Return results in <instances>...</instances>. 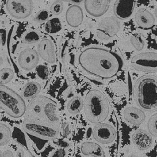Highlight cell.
I'll use <instances>...</instances> for the list:
<instances>
[{
	"label": "cell",
	"instance_id": "obj_1",
	"mask_svg": "<svg viewBox=\"0 0 157 157\" xmlns=\"http://www.w3.org/2000/svg\"><path fill=\"white\" fill-rule=\"evenodd\" d=\"M78 64L89 74L107 80L120 73L123 67V60L120 55L110 50L90 47L80 52Z\"/></svg>",
	"mask_w": 157,
	"mask_h": 157
},
{
	"label": "cell",
	"instance_id": "obj_2",
	"mask_svg": "<svg viewBox=\"0 0 157 157\" xmlns=\"http://www.w3.org/2000/svg\"><path fill=\"white\" fill-rule=\"evenodd\" d=\"M136 104L148 113L157 111V77L145 75L136 80L133 88Z\"/></svg>",
	"mask_w": 157,
	"mask_h": 157
},
{
	"label": "cell",
	"instance_id": "obj_3",
	"mask_svg": "<svg viewBox=\"0 0 157 157\" xmlns=\"http://www.w3.org/2000/svg\"><path fill=\"white\" fill-rule=\"evenodd\" d=\"M85 114L87 120L92 124L102 123L110 114V104L106 96L101 91L91 90L85 96Z\"/></svg>",
	"mask_w": 157,
	"mask_h": 157
},
{
	"label": "cell",
	"instance_id": "obj_4",
	"mask_svg": "<svg viewBox=\"0 0 157 157\" xmlns=\"http://www.w3.org/2000/svg\"><path fill=\"white\" fill-rule=\"evenodd\" d=\"M0 109L13 118H20L26 112L27 105L21 96L5 85H0Z\"/></svg>",
	"mask_w": 157,
	"mask_h": 157
},
{
	"label": "cell",
	"instance_id": "obj_5",
	"mask_svg": "<svg viewBox=\"0 0 157 157\" xmlns=\"http://www.w3.org/2000/svg\"><path fill=\"white\" fill-rule=\"evenodd\" d=\"M32 112L37 116L44 118L50 123L58 121L56 102L45 97H35L30 104Z\"/></svg>",
	"mask_w": 157,
	"mask_h": 157
},
{
	"label": "cell",
	"instance_id": "obj_6",
	"mask_svg": "<svg viewBox=\"0 0 157 157\" xmlns=\"http://www.w3.org/2000/svg\"><path fill=\"white\" fill-rule=\"evenodd\" d=\"M131 65L136 71L143 73H157V52H144L131 58Z\"/></svg>",
	"mask_w": 157,
	"mask_h": 157
},
{
	"label": "cell",
	"instance_id": "obj_7",
	"mask_svg": "<svg viewBox=\"0 0 157 157\" xmlns=\"http://www.w3.org/2000/svg\"><path fill=\"white\" fill-rule=\"evenodd\" d=\"M6 10L10 16L16 19H25L31 16L32 0H7Z\"/></svg>",
	"mask_w": 157,
	"mask_h": 157
},
{
	"label": "cell",
	"instance_id": "obj_8",
	"mask_svg": "<svg viewBox=\"0 0 157 157\" xmlns=\"http://www.w3.org/2000/svg\"><path fill=\"white\" fill-rule=\"evenodd\" d=\"M116 17H108L99 22L96 30L97 36L99 40H106L112 39L120 29V23Z\"/></svg>",
	"mask_w": 157,
	"mask_h": 157
},
{
	"label": "cell",
	"instance_id": "obj_9",
	"mask_svg": "<svg viewBox=\"0 0 157 157\" xmlns=\"http://www.w3.org/2000/svg\"><path fill=\"white\" fill-rule=\"evenodd\" d=\"M22 126L25 131H26L27 133L49 140L55 139L59 134L57 128L35 121H25L22 124Z\"/></svg>",
	"mask_w": 157,
	"mask_h": 157
},
{
	"label": "cell",
	"instance_id": "obj_10",
	"mask_svg": "<svg viewBox=\"0 0 157 157\" xmlns=\"http://www.w3.org/2000/svg\"><path fill=\"white\" fill-rule=\"evenodd\" d=\"M93 138L101 144H110L115 140L117 132L115 128L108 124L99 123L92 130Z\"/></svg>",
	"mask_w": 157,
	"mask_h": 157
},
{
	"label": "cell",
	"instance_id": "obj_11",
	"mask_svg": "<svg viewBox=\"0 0 157 157\" xmlns=\"http://www.w3.org/2000/svg\"><path fill=\"white\" fill-rule=\"evenodd\" d=\"M39 55L36 50L27 48L21 51L18 57L20 67L25 71H31L36 68L39 62Z\"/></svg>",
	"mask_w": 157,
	"mask_h": 157
},
{
	"label": "cell",
	"instance_id": "obj_12",
	"mask_svg": "<svg viewBox=\"0 0 157 157\" xmlns=\"http://www.w3.org/2000/svg\"><path fill=\"white\" fill-rule=\"evenodd\" d=\"M110 0H85V8L87 13L93 17H101L109 9Z\"/></svg>",
	"mask_w": 157,
	"mask_h": 157
},
{
	"label": "cell",
	"instance_id": "obj_13",
	"mask_svg": "<svg viewBox=\"0 0 157 157\" xmlns=\"http://www.w3.org/2000/svg\"><path fill=\"white\" fill-rule=\"evenodd\" d=\"M135 0H116L114 5V13L119 20H125L133 14L135 9Z\"/></svg>",
	"mask_w": 157,
	"mask_h": 157
},
{
	"label": "cell",
	"instance_id": "obj_14",
	"mask_svg": "<svg viewBox=\"0 0 157 157\" xmlns=\"http://www.w3.org/2000/svg\"><path fill=\"white\" fill-rule=\"evenodd\" d=\"M37 52L39 56L49 64H55L56 62L54 45L50 39H44L40 40L38 45Z\"/></svg>",
	"mask_w": 157,
	"mask_h": 157
},
{
	"label": "cell",
	"instance_id": "obj_15",
	"mask_svg": "<svg viewBox=\"0 0 157 157\" xmlns=\"http://www.w3.org/2000/svg\"><path fill=\"white\" fill-rule=\"evenodd\" d=\"M132 141L133 145L141 151L147 150L153 144L152 136L143 129H138L133 133Z\"/></svg>",
	"mask_w": 157,
	"mask_h": 157
},
{
	"label": "cell",
	"instance_id": "obj_16",
	"mask_svg": "<svg viewBox=\"0 0 157 157\" xmlns=\"http://www.w3.org/2000/svg\"><path fill=\"white\" fill-rule=\"evenodd\" d=\"M123 117L130 124L140 126L145 120L146 115L145 111L141 108L129 106L124 110Z\"/></svg>",
	"mask_w": 157,
	"mask_h": 157
},
{
	"label": "cell",
	"instance_id": "obj_17",
	"mask_svg": "<svg viewBox=\"0 0 157 157\" xmlns=\"http://www.w3.org/2000/svg\"><path fill=\"white\" fill-rule=\"evenodd\" d=\"M138 26L143 29L152 28L155 24V17L151 13L146 9H140L134 17Z\"/></svg>",
	"mask_w": 157,
	"mask_h": 157
},
{
	"label": "cell",
	"instance_id": "obj_18",
	"mask_svg": "<svg viewBox=\"0 0 157 157\" xmlns=\"http://www.w3.org/2000/svg\"><path fill=\"white\" fill-rule=\"evenodd\" d=\"M84 14L82 9L78 4H73L67 9L66 13V20L72 27H78L82 23Z\"/></svg>",
	"mask_w": 157,
	"mask_h": 157
},
{
	"label": "cell",
	"instance_id": "obj_19",
	"mask_svg": "<svg viewBox=\"0 0 157 157\" xmlns=\"http://www.w3.org/2000/svg\"><path fill=\"white\" fill-rule=\"evenodd\" d=\"M80 150L84 155L92 157H106L102 147L94 142H84L80 147Z\"/></svg>",
	"mask_w": 157,
	"mask_h": 157
},
{
	"label": "cell",
	"instance_id": "obj_20",
	"mask_svg": "<svg viewBox=\"0 0 157 157\" xmlns=\"http://www.w3.org/2000/svg\"><path fill=\"white\" fill-rule=\"evenodd\" d=\"M84 108V100L79 96L73 97L67 103L68 112L71 115H77Z\"/></svg>",
	"mask_w": 157,
	"mask_h": 157
},
{
	"label": "cell",
	"instance_id": "obj_21",
	"mask_svg": "<svg viewBox=\"0 0 157 157\" xmlns=\"http://www.w3.org/2000/svg\"><path fill=\"white\" fill-rule=\"evenodd\" d=\"M41 90V86L36 82H29L25 85L22 91V95L25 98L36 97Z\"/></svg>",
	"mask_w": 157,
	"mask_h": 157
},
{
	"label": "cell",
	"instance_id": "obj_22",
	"mask_svg": "<svg viewBox=\"0 0 157 157\" xmlns=\"http://www.w3.org/2000/svg\"><path fill=\"white\" fill-rule=\"evenodd\" d=\"M12 132L9 126L4 123H0V146L6 145L11 140Z\"/></svg>",
	"mask_w": 157,
	"mask_h": 157
},
{
	"label": "cell",
	"instance_id": "obj_23",
	"mask_svg": "<svg viewBox=\"0 0 157 157\" xmlns=\"http://www.w3.org/2000/svg\"><path fill=\"white\" fill-rule=\"evenodd\" d=\"M62 28V22L57 17L48 20L45 25V29L49 34H55L59 32Z\"/></svg>",
	"mask_w": 157,
	"mask_h": 157
},
{
	"label": "cell",
	"instance_id": "obj_24",
	"mask_svg": "<svg viewBox=\"0 0 157 157\" xmlns=\"http://www.w3.org/2000/svg\"><path fill=\"white\" fill-rule=\"evenodd\" d=\"M14 77L13 71L10 68H4L0 70V85H6L11 82Z\"/></svg>",
	"mask_w": 157,
	"mask_h": 157
},
{
	"label": "cell",
	"instance_id": "obj_25",
	"mask_svg": "<svg viewBox=\"0 0 157 157\" xmlns=\"http://www.w3.org/2000/svg\"><path fill=\"white\" fill-rule=\"evenodd\" d=\"M147 128L150 135L157 138V113L149 117L147 121Z\"/></svg>",
	"mask_w": 157,
	"mask_h": 157
},
{
	"label": "cell",
	"instance_id": "obj_26",
	"mask_svg": "<svg viewBox=\"0 0 157 157\" xmlns=\"http://www.w3.org/2000/svg\"><path fill=\"white\" fill-rule=\"evenodd\" d=\"M39 40L40 36L36 32L30 31L29 32H27V34L25 35L22 41H23L24 44H36V43L39 41Z\"/></svg>",
	"mask_w": 157,
	"mask_h": 157
},
{
	"label": "cell",
	"instance_id": "obj_27",
	"mask_svg": "<svg viewBox=\"0 0 157 157\" xmlns=\"http://www.w3.org/2000/svg\"><path fill=\"white\" fill-rule=\"evenodd\" d=\"M131 43L135 49L137 50H143L145 42L143 39V36L140 34H136L131 38Z\"/></svg>",
	"mask_w": 157,
	"mask_h": 157
},
{
	"label": "cell",
	"instance_id": "obj_28",
	"mask_svg": "<svg viewBox=\"0 0 157 157\" xmlns=\"http://www.w3.org/2000/svg\"><path fill=\"white\" fill-rule=\"evenodd\" d=\"M64 9L63 2L61 0H57L50 6V11L54 16H58L61 14Z\"/></svg>",
	"mask_w": 157,
	"mask_h": 157
},
{
	"label": "cell",
	"instance_id": "obj_29",
	"mask_svg": "<svg viewBox=\"0 0 157 157\" xmlns=\"http://www.w3.org/2000/svg\"><path fill=\"white\" fill-rule=\"evenodd\" d=\"M36 72L38 76L42 80H46L49 75V70L46 66L40 64L36 67Z\"/></svg>",
	"mask_w": 157,
	"mask_h": 157
},
{
	"label": "cell",
	"instance_id": "obj_30",
	"mask_svg": "<svg viewBox=\"0 0 157 157\" xmlns=\"http://www.w3.org/2000/svg\"><path fill=\"white\" fill-rule=\"evenodd\" d=\"M49 17V13L47 10H42L38 13L35 17V21L37 22H44L46 21Z\"/></svg>",
	"mask_w": 157,
	"mask_h": 157
},
{
	"label": "cell",
	"instance_id": "obj_31",
	"mask_svg": "<svg viewBox=\"0 0 157 157\" xmlns=\"http://www.w3.org/2000/svg\"><path fill=\"white\" fill-rule=\"evenodd\" d=\"M71 128L69 123L64 122L62 124V135L64 137L67 138L70 135Z\"/></svg>",
	"mask_w": 157,
	"mask_h": 157
},
{
	"label": "cell",
	"instance_id": "obj_32",
	"mask_svg": "<svg viewBox=\"0 0 157 157\" xmlns=\"http://www.w3.org/2000/svg\"><path fill=\"white\" fill-rule=\"evenodd\" d=\"M67 154V151L64 148H59L55 150L50 157H66Z\"/></svg>",
	"mask_w": 157,
	"mask_h": 157
},
{
	"label": "cell",
	"instance_id": "obj_33",
	"mask_svg": "<svg viewBox=\"0 0 157 157\" xmlns=\"http://www.w3.org/2000/svg\"><path fill=\"white\" fill-rule=\"evenodd\" d=\"M57 145H58V146L61 147L62 148H64V149L69 147V146H70L69 143L64 140H59L57 142Z\"/></svg>",
	"mask_w": 157,
	"mask_h": 157
},
{
	"label": "cell",
	"instance_id": "obj_34",
	"mask_svg": "<svg viewBox=\"0 0 157 157\" xmlns=\"http://www.w3.org/2000/svg\"><path fill=\"white\" fill-rule=\"evenodd\" d=\"M2 157H14V155L11 150L7 149V150L4 151V152L2 153Z\"/></svg>",
	"mask_w": 157,
	"mask_h": 157
},
{
	"label": "cell",
	"instance_id": "obj_35",
	"mask_svg": "<svg viewBox=\"0 0 157 157\" xmlns=\"http://www.w3.org/2000/svg\"><path fill=\"white\" fill-rule=\"evenodd\" d=\"M62 2H69V3H71L73 4H80L81 2H82L85 0H61Z\"/></svg>",
	"mask_w": 157,
	"mask_h": 157
},
{
	"label": "cell",
	"instance_id": "obj_36",
	"mask_svg": "<svg viewBox=\"0 0 157 157\" xmlns=\"http://www.w3.org/2000/svg\"><path fill=\"white\" fill-rule=\"evenodd\" d=\"M16 157H24V151L23 149H20L17 151V152L16 154Z\"/></svg>",
	"mask_w": 157,
	"mask_h": 157
},
{
	"label": "cell",
	"instance_id": "obj_37",
	"mask_svg": "<svg viewBox=\"0 0 157 157\" xmlns=\"http://www.w3.org/2000/svg\"><path fill=\"white\" fill-rule=\"evenodd\" d=\"M0 157H2V153L1 150H0Z\"/></svg>",
	"mask_w": 157,
	"mask_h": 157
},
{
	"label": "cell",
	"instance_id": "obj_38",
	"mask_svg": "<svg viewBox=\"0 0 157 157\" xmlns=\"http://www.w3.org/2000/svg\"><path fill=\"white\" fill-rule=\"evenodd\" d=\"M155 13H156V17H157V9H156V11H155Z\"/></svg>",
	"mask_w": 157,
	"mask_h": 157
}]
</instances>
